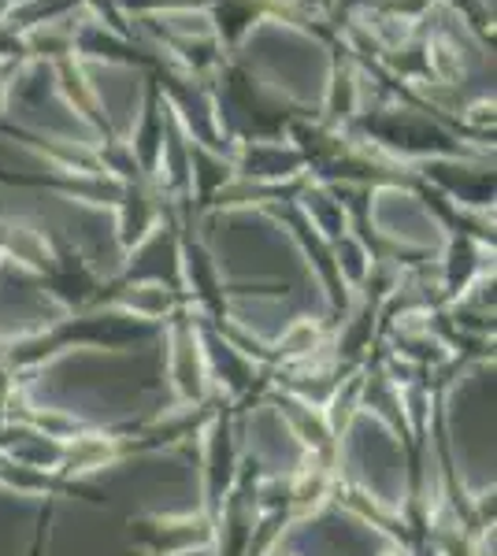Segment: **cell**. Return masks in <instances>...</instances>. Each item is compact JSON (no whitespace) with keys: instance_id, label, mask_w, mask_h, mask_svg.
I'll use <instances>...</instances> for the list:
<instances>
[{"instance_id":"obj_1","label":"cell","mask_w":497,"mask_h":556,"mask_svg":"<svg viewBox=\"0 0 497 556\" xmlns=\"http://www.w3.org/2000/svg\"><path fill=\"white\" fill-rule=\"evenodd\" d=\"M164 334V323H152L138 312L126 308H86L71 312L67 319L52 323V327L38 330V334L12 338L8 353L0 364L20 379L38 367L60 361V356L75 353V349H104V353H131V349L157 342Z\"/></svg>"},{"instance_id":"obj_4","label":"cell","mask_w":497,"mask_h":556,"mask_svg":"<svg viewBox=\"0 0 497 556\" xmlns=\"http://www.w3.org/2000/svg\"><path fill=\"white\" fill-rule=\"evenodd\" d=\"M241 453H246L241 450V412L234 408V401L220 397L201 442H197V460H201V508H208V513H215L220 501L238 482Z\"/></svg>"},{"instance_id":"obj_3","label":"cell","mask_w":497,"mask_h":556,"mask_svg":"<svg viewBox=\"0 0 497 556\" xmlns=\"http://www.w3.org/2000/svg\"><path fill=\"white\" fill-rule=\"evenodd\" d=\"M126 545L141 556L212 553L215 519L201 505L186 508V513H141L126 519Z\"/></svg>"},{"instance_id":"obj_7","label":"cell","mask_w":497,"mask_h":556,"mask_svg":"<svg viewBox=\"0 0 497 556\" xmlns=\"http://www.w3.org/2000/svg\"><path fill=\"white\" fill-rule=\"evenodd\" d=\"M271 556H297V553H283V549H275V553H271Z\"/></svg>"},{"instance_id":"obj_5","label":"cell","mask_w":497,"mask_h":556,"mask_svg":"<svg viewBox=\"0 0 497 556\" xmlns=\"http://www.w3.org/2000/svg\"><path fill=\"white\" fill-rule=\"evenodd\" d=\"M260 405H271L278 412V419L290 430V438L297 442L305 460H315L331 471H341V450H346V442L331 430L327 412L320 405L294 397V393L278 390V386H271V382H268V390L260 393Z\"/></svg>"},{"instance_id":"obj_6","label":"cell","mask_w":497,"mask_h":556,"mask_svg":"<svg viewBox=\"0 0 497 556\" xmlns=\"http://www.w3.org/2000/svg\"><path fill=\"white\" fill-rule=\"evenodd\" d=\"M331 349V330L315 319H297L283 338L271 342V371L275 367H294L305 361H315Z\"/></svg>"},{"instance_id":"obj_2","label":"cell","mask_w":497,"mask_h":556,"mask_svg":"<svg viewBox=\"0 0 497 556\" xmlns=\"http://www.w3.org/2000/svg\"><path fill=\"white\" fill-rule=\"evenodd\" d=\"M160 342L167 345V386L175 393V405H208L212 397H220L208 371L204 327L201 319H194V312H171Z\"/></svg>"}]
</instances>
